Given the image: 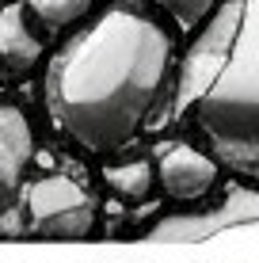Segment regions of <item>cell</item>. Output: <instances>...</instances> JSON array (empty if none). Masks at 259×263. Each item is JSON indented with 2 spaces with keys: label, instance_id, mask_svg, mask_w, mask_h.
<instances>
[{
  "label": "cell",
  "instance_id": "30bf717a",
  "mask_svg": "<svg viewBox=\"0 0 259 263\" xmlns=\"http://www.w3.org/2000/svg\"><path fill=\"white\" fill-rule=\"evenodd\" d=\"M156 8H164L168 15L175 20L180 31H194L198 23H206L217 8H213V0H153Z\"/></svg>",
  "mask_w": 259,
  "mask_h": 263
},
{
  "label": "cell",
  "instance_id": "9c48e42d",
  "mask_svg": "<svg viewBox=\"0 0 259 263\" xmlns=\"http://www.w3.org/2000/svg\"><path fill=\"white\" fill-rule=\"evenodd\" d=\"M23 4L31 20L42 23L46 31H65L92 12V0H23Z\"/></svg>",
  "mask_w": 259,
  "mask_h": 263
},
{
  "label": "cell",
  "instance_id": "52a82bcc",
  "mask_svg": "<svg viewBox=\"0 0 259 263\" xmlns=\"http://www.w3.org/2000/svg\"><path fill=\"white\" fill-rule=\"evenodd\" d=\"M27 15V4L0 8V77H23L42 58V42L31 31Z\"/></svg>",
  "mask_w": 259,
  "mask_h": 263
},
{
  "label": "cell",
  "instance_id": "ba28073f",
  "mask_svg": "<svg viewBox=\"0 0 259 263\" xmlns=\"http://www.w3.org/2000/svg\"><path fill=\"white\" fill-rule=\"evenodd\" d=\"M103 179H107V187H111L118 198L137 202V198H145L149 191H153L156 164H149V160H122V164H107L103 168Z\"/></svg>",
  "mask_w": 259,
  "mask_h": 263
},
{
  "label": "cell",
  "instance_id": "5b68a950",
  "mask_svg": "<svg viewBox=\"0 0 259 263\" xmlns=\"http://www.w3.org/2000/svg\"><path fill=\"white\" fill-rule=\"evenodd\" d=\"M34 134L27 115L15 103L0 99V240L8 237H23L27 221H23V179L27 164L34 160Z\"/></svg>",
  "mask_w": 259,
  "mask_h": 263
},
{
  "label": "cell",
  "instance_id": "3957f363",
  "mask_svg": "<svg viewBox=\"0 0 259 263\" xmlns=\"http://www.w3.org/2000/svg\"><path fill=\"white\" fill-rule=\"evenodd\" d=\"M27 233L38 240H84L95 229V206L69 176H38L23 198Z\"/></svg>",
  "mask_w": 259,
  "mask_h": 263
},
{
  "label": "cell",
  "instance_id": "7a4b0ae2",
  "mask_svg": "<svg viewBox=\"0 0 259 263\" xmlns=\"http://www.w3.org/2000/svg\"><path fill=\"white\" fill-rule=\"evenodd\" d=\"M172 122L259 183V0H225L198 31L172 84Z\"/></svg>",
  "mask_w": 259,
  "mask_h": 263
},
{
  "label": "cell",
  "instance_id": "6da1fadb",
  "mask_svg": "<svg viewBox=\"0 0 259 263\" xmlns=\"http://www.w3.org/2000/svg\"><path fill=\"white\" fill-rule=\"evenodd\" d=\"M172 39L137 4H114L76 31L46 69V111L88 153L122 149L137 130L172 119L164 84Z\"/></svg>",
  "mask_w": 259,
  "mask_h": 263
},
{
  "label": "cell",
  "instance_id": "277c9868",
  "mask_svg": "<svg viewBox=\"0 0 259 263\" xmlns=\"http://www.w3.org/2000/svg\"><path fill=\"white\" fill-rule=\"evenodd\" d=\"M259 240V191L233 187L217 206L206 214H175L160 217L145 240L164 244H191V240Z\"/></svg>",
  "mask_w": 259,
  "mask_h": 263
},
{
  "label": "cell",
  "instance_id": "8992f818",
  "mask_svg": "<svg viewBox=\"0 0 259 263\" xmlns=\"http://www.w3.org/2000/svg\"><path fill=\"white\" fill-rule=\"evenodd\" d=\"M153 164H156V183L175 202H198L217 183V157H206L187 141L153 145Z\"/></svg>",
  "mask_w": 259,
  "mask_h": 263
},
{
  "label": "cell",
  "instance_id": "8fae6325",
  "mask_svg": "<svg viewBox=\"0 0 259 263\" xmlns=\"http://www.w3.org/2000/svg\"><path fill=\"white\" fill-rule=\"evenodd\" d=\"M34 164H38V168H53V157L42 149V153H34Z\"/></svg>",
  "mask_w": 259,
  "mask_h": 263
}]
</instances>
